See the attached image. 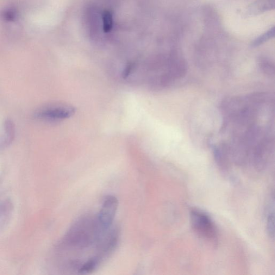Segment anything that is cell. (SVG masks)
<instances>
[{
  "label": "cell",
  "mask_w": 275,
  "mask_h": 275,
  "mask_svg": "<svg viewBox=\"0 0 275 275\" xmlns=\"http://www.w3.org/2000/svg\"><path fill=\"white\" fill-rule=\"evenodd\" d=\"M99 224L97 216L81 218L68 230L59 243L58 251H83L92 246H102L109 232Z\"/></svg>",
  "instance_id": "obj_1"
},
{
  "label": "cell",
  "mask_w": 275,
  "mask_h": 275,
  "mask_svg": "<svg viewBox=\"0 0 275 275\" xmlns=\"http://www.w3.org/2000/svg\"><path fill=\"white\" fill-rule=\"evenodd\" d=\"M190 218L192 228L197 235L211 244L217 245L218 230L211 218L201 210L192 209Z\"/></svg>",
  "instance_id": "obj_2"
},
{
  "label": "cell",
  "mask_w": 275,
  "mask_h": 275,
  "mask_svg": "<svg viewBox=\"0 0 275 275\" xmlns=\"http://www.w3.org/2000/svg\"><path fill=\"white\" fill-rule=\"evenodd\" d=\"M118 206V200L115 196H108L104 198L101 208L96 216L99 224L104 229H109L111 228Z\"/></svg>",
  "instance_id": "obj_3"
},
{
  "label": "cell",
  "mask_w": 275,
  "mask_h": 275,
  "mask_svg": "<svg viewBox=\"0 0 275 275\" xmlns=\"http://www.w3.org/2000/svg\"><path fill=\"white\" fill-rule=\"evenodd\" d=\"M76 109L71 105H57L44 109L37 114V117L49 121H61L71 117Z\"/></svg>",
  "instance_id": "obj_4"
},
{
  "label": "cell",
  "mask_w": 275,
  "mask_h": 275,
  "mask_svg": "<svg viewBox=\"0 0 275 275\" xmlns=\"http://www.w3.org/2000/svg\"><path fill=\"white\" fill-rule=\"evenodd\" d=\"M275 200L274 196L270 199L267 206L266 224L267 232L271 238H274L275 236Z\"/></svg>",
  "instance_id": "obj_5"
},
{
  "label": "cell",
  "mask_w": 275,
  "mask_h": 275,
  "mask_svg": "<svg viewBox=\"0 0 275 275\" xmlns=\"http://www.w3.org/2000/svg\"><path fill=\"white\" fill-rule=\"evenodd\" d=\"M4 130L5 137L2 138V140L5 147H8L15 139V127L13 122L10 119H7L4 123Z\"/></svg>",
  "instance_id": "obj_6"
},
{
  "label": "cell",
  "mask_w": 275,
  "mask_h": 275,
  "mask_svg": "<svg viewBox=\"0 0 275 275\" xmlns=\"http://www.w3.org/2000/svg\"><path fill=\"white\" fill-rule=\"evenodd\" d=\"M12 206L8 201H0V229L7 222L11 212Z\"/></svg>",
  "instance_id": "obj_7"
},
{
  "label": "cell",
  "mask_w": 275,
  "mask_h": 275,
  "mask_svg": "<svg viewBox=\"0 0 275 275\" xmlns=\"http://www.w3.org/2000/svg\"><path fill=\"white\" fill-rule=\"evenodd\" d=\"M274 7L275 0H260L252 6L251 12L255 13L274 8Z\"/></svg>",
  "instance_id": "obj_8"
},
{
  "label": "cell",
  "mask_w": 275,
  "mask_h": 275,
  "mask_svg": "<svg viewBox=\"0 0 275 275\" xmlns=\"http://www.w3.org/2000/svg\"><path fill=\"white\" fill-rule=\"evenodd\" d=\"M275 35V28L273 27L270 30L268 31L266 33L262 35L261 36L259 37L258 39H256L253 43V46L256 47L259 46L264 44L265 42L273 38Z\"/></svg>",
  "instance_id": "obj_9"
},
{
  "label": "cell",
  "mask_w": 275,
  "mask_h": 275,
  "mask_svg": "<svg viewBox=\"0 0 275 275\" xmlns=\"http://www.w3.org/2000/svg\"><path fill=\"white\" fill-rule=\"evenodd\" d=\"M103 29L105 33H108L112 28V17L109 13H106L103 17Z\"/></svg>",
  "instance_id": "obj_10"
}]
</instances>
